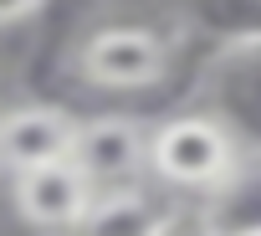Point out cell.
Returning a JSON list of instances; mask_svg holds the SVG:
<instances>
[{
	"label": "cell",
	"instance_id": "6da1fadb",
	"mask_svg": "<svg viewBox=\"0 0 261 236\" xmlns=\"http://www.w3.org/2000/svg\"><path fill=\"white\" fill-rule=\"evenodd\" d=\"M190 41L179 11L164 16H118L97 21L72 46V72L82 87L97 92H154L174 77V52Z\"/></svg>",
	"mask_w": 261,
	"mask_h": 236
},
{
	"label": "cell",
	"instance_id": "7a4b0ae2",
	"mask_svg": "<svg viewBox=\"0 0 261 236\" xmlns=\"http://www.w3.org/2000/svg\"><path fill=\"white\" fill-rule=\"evenodd\" d=\"M190 108L210 113L241 154H261V31L210 41Z\"/></svg>",
	"mask_w": 261,
	"mask_h": 236
},
{
	"label": "cell",
	"instance_id": "3957f363",
	"mask_svg": "<svg viewBox=\"0 0 261 236\" xmlns=\"http://www.w3.org/2000/svg\"><path fill=\"white\" fill-rule=\"evenodd\" d=\"M236 159V139L200 108H179L149 129V180L169 195H205Z\"/></svg>",
	"mask_w": 261,
	"mask_h": 236
},
{
	"label": "cell",
	"instance_id": "277c9868",
	"mask_svg": "<svg viewBox=\"0 0 261 236\" xmlns=\"http://www.w3.org/2000/svg\"><path fill=\"white\" fill-rule=\"evenodd\" d=\"M82 180L102 195L118 185H139L149 180V124L139 113H92L77 118L72 154H67Z\"/></svg>",
	"mask_w": 261,
	"mask_h": 236
},
{
	"label": "cell",
	"instance_id": "5b68a950",
	"mask_svg": "<svg viewBox=\"0 0 261 236\" xmlns=\"http://www.w3.org/2000/svg\"><path fill=\"white\" fill-rule=\"evenodd\" d=\"M11 190H16L21 221H26L36 236H72V231L82 226L92 195H97L72 159H51V164L21 170V175H11Z\"/></svg>",
	"mask_w": 261,
	"mask_h": 236
},
{
	"label": "cell",
	"instance_id": "8992f818",
	"mask_svg": "<svg viewBox=\"0 0 261 236\" xmlns=\"http://www.w3.org/2000/svg\"><path fill=\"white\" fill-rule=\"evenodd\" d=\"M77 118L57 103H11L0 108V170L21 175L72 154Z\"/></svg>",
	"mask_w": 261,
	"mask_h": 236
},
{
	"label": "cell",
	"instance_id": "52a82bcc",
	"mask_svg": "<svg viewBox=\"0 0 261 236\" xmlns=\"http://www.w3.org/2000/svg\"><path fill=\"white\" fill-rule=\"evenodd\" d=\"M179 205H185V200L169 195V190L154 185V180L118 185V190L92 195V205H87V216H82V226H77L72 236H159V231L174 221Z\"/></svg>",
	"mask_w": 261,
	"mask_h": 236
},
{
	"label": "cell",
	"instance_id": "ba28073f",
	"mask_svg": "<svg viewBox=\"0 0 261 236\" xmlns=\"http://www.w3.org/2000/svg\"><path fill=\"white\" fill-rule=\"evenodd\" d=\"M190 210L210 236H261V154H241Z\"/></svg>",
	"mask_w": 261,
	"mask_h": 236
},
{
	"label": "cell",
	"instance_id": "9c48e42d",
	"mask_svg": "<svg viewBox=\"0 0 261 236\" xmlns=\"http://www.w3.org/2000/svg\"><path fill=\"white\" fill-rule=\"evenodd\" d=\"M46 6H51V0H0V31H11V26H26V21H36Z\"/></svg>",
	"mask_w": 261,
	"mask_h": 236
},
{
	"label": "cell",
	"instance_id": "30bf717a",
	"mask_svg": "<svg viewBox=\"0 0 261 236\" xmlns=\"http://www.w3.org/2000/svg\"><path fill=\"white\" fill-rule=\"evenodd\" d=\"M159 236H210V231L200 226V216H195V210H190V200H185V205L174 210V221H169Z\"/></svg>",
	"mask_w": 261,
	"mask_h": 236
},
{
	"label": "cell",
	"instance_id": "8fae6325",
	"mask_svg": "<svg viewBox=\"0 0 261 236\" xmlns=\"http://www.w3.org/2000/svg\"><path fill=\"white\" fill-rule=\"evenodd\" d=\"M6 87H11V67L0 62V108H6Z\"/></svg>",
	"mask_w": 261,
	"mask_h": 236
}]
</instances>
